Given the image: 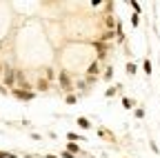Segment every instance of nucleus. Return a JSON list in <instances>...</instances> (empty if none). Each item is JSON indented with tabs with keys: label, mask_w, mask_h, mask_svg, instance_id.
<instances>
[{
	"label": "nucleus",
	"mask_w": 160,
	"mask_h": 158,
	"mask_svg": "<svg viewBox=\"0 0 160 158\" xmlns=\"http://www.w3.org/2000/svg\"><path fill=\"white\" fill-rule=\"evenodd\" d=\"M129 7H131V9H133V11H136V13H138V11H140V5H138V3H129Z\"/></svg>",
	"instance_id": "nucleus-13"
},
{
	"label": "nucleus",
	"mask_w": 160,
	"mask_h": 158,
	"mask_svg": "<svg viewBox=\"0 0 160 158\" xmlns=\"http://www.w3.org/2000/svg\"><path fill=\"white\" fill-rule=\"evenodd\" d=\"M131 23H133V27H138V23H140V18H138V13H136V16H131Z\"/></svg>",
	"instance_id": "nucleus-14"
},
{
	"label": "nucleus",
	"mask_w": 160,
	"mask_h": 158,
	"mask_svg": "<svg viewBox=\"0 0 160 158\" xmlns=\"http://www.w3.org/2000/svg\"><path fill=\"white\" fill-rule=\"evenodd\" d=\"M133 105H136V103L131 100V98H122V107H125V109H131Z\"/></svg>",
	"instance_id": "nucleus-7"
},
{
	"label": "nucleus",
	"mask_w": 160,
	"mask_h": 158,
	"mask_svg": "<svg viewBox=\"0 0 160 158\" xmlns=\"http://www.w3.org/2000/svg\"><path fill=\"white\" fill-rule=\"evenodd\" d=\"M13 96L18 100H31L33 98V91H22V89H13Z\"/></svg>",
	"instance_id": "nucleus-2"
},
{
	"label": "nucleus",
	"mask_w": 160,
	"mask_h": 158,
	"mask_svg": "<svg viewBox=\"0 0 160 158\" xmlns=\"http://www.w3.org/2000/svg\"><path fill=\"white\" fill-rule=\"evenodd\" d=\"M2 69H5V65H2V63H0V76H2Z\"/></svg>",
	"instance_id": "nucleus-17"
},
{
	"label": "nucleus",
	"mask_w": 160,
	"mask_h": 158,
	"mask_svg": "<svg viewBox=\"0 0 160 158\" xmlns=\"http://www.w3.org/2000/svg\"><path fill=\"white\" fill-rule=\"evenodd\" d=\"M127 74H129V76L136 74V65H133V63H127Z\"/></svg>",
	"instance_id": "nucleus-9"
},
{
	"label": "nucleus",
	"mask_w": 160,
	"mask_h": 158,
	"mask_svg": "<svg viewBox=\"0 0 160 158\" xmlns=\"http://www.w3.org/2000/svg\"><path fill=\"white\" fill-rule=\"evenodd\" d=\"M40 91H47L49 89V80H47V78H40V80H38V85H36Z\"/></svg>",
	"instance_id": "nucleus-4"
},
{
	"label": "nucleus",
	"mask_w": 160,
	"mask_h": 158,
	"mask_svg": "<svg viewBox=\"0 0 160 158\" xmlns=\"http://www.w3.org/2000/svg\"><path fill=\"white\" fill-rule=\"evenodd\" d=\"M60 85H62V89H65V91H69V89H71V83H69V76H67L65 71L60 74Z\"/></svg>",
	"instance_id": "nucleus-3"
},
{
	"label": "nucleus",
	"mask_w": 160,
	"mask_h": 158,
	"mask_svg": "<svg viewBox=\"0 0 160 158\" xmlns=\"http://www.w3.org/2000/svg\"><path fill=\"white\" fill-rule=\"evenodd\" d=\"M111 38H113V31H107V33L102 36V40H111Z\"/></svg>",
	"instance_id": "nucleus-15"
},
{
	"label": "nucleus",
	"mask_w": 160,
	"mask_h": 158,
	"mask_svg": "<svg viewBox=\"0 0 160 158\" xmlns=\"http://www.w3.org/2000/svg\"><path fill=\"white\" fill-rule=\"evenodd\" d=\"M67 138H71V140H85V138H82V136H76L73 131H69V134H67Z\"/></svg>",
	"instance_id": "nucleus-10"
},
{
	"label": "nucleus",
	"mask_w": 160,
	"mask_h": 158,
	"mask_svg": "<svg viewBox=\"0 0 160 158\" xmlns=\"http://www.w3.org/2000/svg\"><path fill=\"white\" fill-rule=\"evenodd\" d=\"M0 94H7V89H5V87H0Z\"/></svg>",
	"instance_id": "nucleus-18"
},
{
	"label": "nucleus",
	"mask_w": 160,
	"mask_h": 158,
	"mask_svg": "<svg viewBox=\"0 0 160 158\" xmlns=\"http://www.w3.org/2000/svg\"><path fill=\"white\" fill-rule=\"evenodd\" d=\"M78 125L82 127V129H89V127H91V123L87 120V118H78Z\"/></svg>",
	"instance_id": "nucleus-6"
},
{
	"label": "nucleus",
	"mask_w": 160,
	"mask_h": 158,
	"mask_svg": "<svg viewBox=\"0 0 160 158\" xmlns=\"http://www.w3.org/2000/svg\"><path fill=\"white\" fill-rule=\"evenodd\" d=\"M62 158H76L73 154H69V151H62Z\"/></svg>",
	"instance_id": "nucleus-16"
},
{
	"label": "nucleus",
	"mask_w": 160,
	"mask_h": 158,
	"mask_svg": "<svg viewBox=\"0 0 160 158\" xmlns=\"http://www.w3.org/2000/svg\"><path fill=\"white\" fill-rule=\"evenodd\" d=\"M69 154H80V147L76 145V143H69V149H67Z\"/></svg>",
	"instance_id": "nucleus-8"
},
{
	"label": "nucleus",
	"mask_w": 160,
	"mask_h": 158,
	"mask_svg": "<svg viewBox=\"0 0 160 158\" xmlns=\"http://www.w3.org/2000/svg\"><path fill=\"white\" fill-rule=\"evenodd\" d=\"M87 71H89V76H96V74H98V71H100V67H98V63H91V65H89V69H87Z\"/></svg>",
	"instance_id": "nucleus-5"
},
{
	"label": "nucleus",
	"mask_w": 160,
	"mask_h": 158,
	"mask_svg": "<svg viewBox=\"0 0 160 158\" xmlns=\"http://www.w3.org/2000/svg\"><path fill=\"white\" fill-rule=\"evenodd\" d=\"M0 158H16V154H11V151H0Z\"/></svg>",
	"instance_id": "nucleus-11"
},
{
	"label": "nucleus",
	"mask_w": 160,
	"mask_h": 158,
	"mask_svg": "<svg viewBox=\"0 0 160 158\" xmlns=\"http://www.w3.org/2000/svg\"><path fill=\"white\" fill-rule=\"evenodd\" d=\"M2 76H5V85H7V87H13V85H16V69H13V67H5Z\"/></svg>",
	"instance_id": "nucleus-1"
},
{
	"label": "nucleus",
	"mask_w": 160,
	"mask_h": 158,
	"mask_svg": "<svg viewBox=\"0 0 160 158\" xmlns=\"http://www.w3.org/2000/svg\"><path fill=\"white\" fill-rule=\"evenodd\" d=\"M45 158H58V156H51V154H49V156H45Z\"/></svg>",
	"instance_id": "nucleus-19"
},
{
	"label": "nucleus",
	"mask_w": 160,
	"mask_h": 158,
	"mask_svg": "<svg viewBox=\"0 0 160 158\" xmlns=\"http://www.w3.org/2000/svg\"><path fill=\"white\" fill-rule=\"evenodd\" d=\"M142 69H145V74L149 76V74H151V63H149V60H145V67H142Z\"/></svg>",
	"instance_id": "nucleus-12"
}]
</instances>
